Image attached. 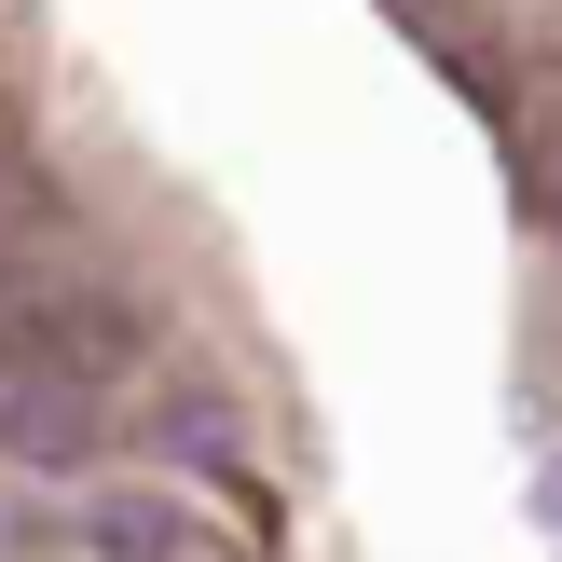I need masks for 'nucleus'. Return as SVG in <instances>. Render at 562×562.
I'll return each mask as SVG.
<instances>
[{"label": "nucleus", "instance_id": "obj_2", "mask_svg": "<svg viewBox=\"0 0 562 562\" xmlns=\"http://www.w3.org/2000/svg\"><path fill=\"white\" fill-rule=\"evenodd\" d=\"M0 453L14 467H97V384H14Z\"/></svg>", "mask_w": 562, "mask_h": 562}, {"label": "nucleus", "instance_id": "obj_6", "mask_svg": "<svg viewBox=\"0 0 562 562\" xmlns=\"http://www.w3.org/2000/svg\"><path fill=\"white\" fill-rule=\"evenodd\" d=\"M0 412H14V371H0Z\"/></svg>", "mask_w": 562, "mask_h": 562}, {"label": "nucleus", "instance_id": "obj_1", "mask_svg": "<svg viewBox=\"0 0 562 562\" xmlns=\"http://www.w3.org/2000/svg\"><path fill=\"white\" fill-rule=\"evenodd\" d=\"M0 344L42 357V384H110L124 344H137V316L97 302V289H0Z\"/></svg>", "mask_w": 562, "mask_h": 562}, {"label": "nucleus", "instance_id": "obj_7", "mask_svg": "<svg viewBox=\"0 0 562 562\" xmlns=\"http://www.w3.org/2000/svg\"><path fill=\"white\" fill-rule=\"evenodd\" d=\"M549 220H562V179H549Z\"/></svg>", "mask_w": 562, "mask_h": 562}, {"label": "nucleus", "instance_id": "obj_5", "mask_svg": "<svg viewBox=\"0 0 562 562\" xmlns=\"http://www.w3.org/2000/svg\"><path fill=\"white\" fill-rule=\"evenodd\" d=\"M0 562H14V508H0Z\"/></svg>", "mask_w": 562, "mask_h": 562}, {"label": "nucleus", "instance_id": "obj_3", "mask_svg": "<svg viewBox=\"0 0 562 562\" xmlns=\"http://www.w3.org/2000/svg\"><path fill=\"white\" fill-rule=\"evenodd\" d=\"M82 562H192V521L165 494H97L82 508Z\"/></svg>", "mask_w": 562, "mask_h": 562}, {"label": "nucleus", "instance_id": "obj_4", "mask_svg": "<svg viewBox=\"0 0 562 562\" xmlns=\"http://www.w3.org/2000/svg\"><path fill=\"white\" fill-rule=\"evenodd\" d=\"M165 453H192V467H234V412H220V398H179V412H165Z\"/></svg>", "mask_w": 562, "mask_h": 562}]
</instances>
